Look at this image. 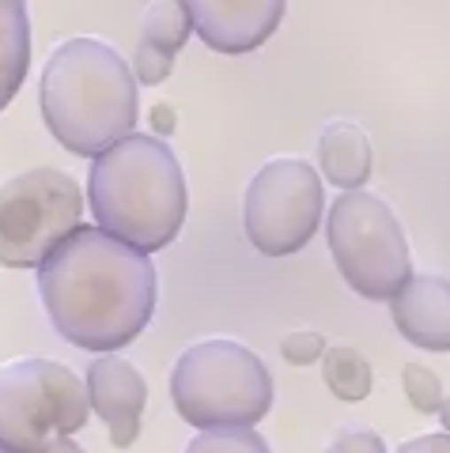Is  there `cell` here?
Masks as SVG:
<instances>
[{
  "label": "cell",
  "mask_w": 450,
  "mask_h": 453,
  "mask_svg": "<svg viewBox=\"0 0 450 453\" xmlns=\"http://www.w3.org/2000/svg\"><path fill=\"white\" fill-rule=\"evenodd\" d=\"M398 453H450V431H439V434H420V438H409Z\"/></svg>",
  "instance_id": "cell-21"
},
{
  "label": "cell",
  "mask_w": 450,
  "mask_h": 453,
  "mask_svg": "<svg viewBox=\"0 0 450 453\" xmlns=\"http://www.w3.org/2000/svg\"><path fill=\"white\" fill-rule=\"evenodd\" d=\"M326 453H386V442H383V434L371 427H348L341 434H333Z\"/></svg>",
  "instance_id": "cell-20"
},
{
  "label": "cell",
  "mask_w": 450,
  "mask_h": 453,
  "mask_svg": "<svg viewBox=\"0 0 450 453\" xmlns=\"http://www.w3.org/2000/svg\"><path fill=\"white\" fill-rule=\"evenodd\" d=\"M31 65V23L27 0H0V113L12 106Z\"/></svg>",
  "instance_id": "cell-13"
},
{
  "label": "cell",
  "mask_w": 450,
  "mask_h": 453,
  "mask_svg": "<svg viewBox=\"0 0 450 453\" xmlns=\"http://www.w3.org/2000/svg\"><path fill=\"white\" fill-rule=\"evenodd\" d=\"M193 35V16L186 0H151L140 23V42H151L167 53H178Z\"/></svg>",
  "instance_id": "cell-15"
},
{
  "label": "cell",
  "mask_w": 450,
  "mask_h": 453,
  "mask_svg": "<svg viewBox=\"0 0 450 453\" xmlns=\"http://www.w3.org/2000/svg\"><path fill=\"white\" fill-rule=\"evenodd\" d=\"M175 68V53H167L159 46H151V42H140L136 53H133V76L136 83H144V88H156L171 76Z\"/></svg>",
  "instance_id": "cell-18"
},
{
  "label": "cell",
  "mask_w": 450,
  "mask_h": 453,
  "mask_svg": "<svg viewBox=\"0 0 450 453\" xmlns=\"http://www.w3.org/2000/svg\"><path fill=\"white\" fill-rule=\"evenodd\" d=\"M439 419H443V427L450 431V396H443V408H439Z\"/></svg>",
  "instance_id": "cell-24"
},
{
  "label": "cell",
  "mask_w": 450,
  "mask_h": 453,
  "mask_svg": "<svg viewBox=\"0 0 450 453\" xmlns=\"http://www.w3.org/2000/svg\"><path fill=\"white\" fill-rule=\"evenodd\" d=\"M371 140L356 121H330L318 136V170L337 189H360L371 178Z\"/></svg>",
  "instance_id": "cell-12"
},
{
  "label": "cell",
  "mask_w": 450,
  "mask_h": 453,
  "mask_svg": "<svg viewBox=\"0 0 450 453\" xmlns=\"http://www.w3.org/2000/svg\"><path fill=\"white\" fill-rule=\"evenodd\" d=\"M95 223L140 253L171 246L186 223V174L163 136L129 133L95 155L88 178Z\"/></svg>",
  "instance_id": "cell-3"
},
{
  "label": "cell",
  "mask_w": 450,
  "mask_h": 453,
  "mask_svg": "<svg viewBox=\"0 0 450 453\" xmlns=\"http://www.w3.org/2000/svg\"><path fill=\"white\" fill-rule=\"evenodd\" d=\"M326 238L337 273L363 299L390 303L413 273V253L393 208L375 193L345 189L330 208Z\"/></svg>",
  "instance_id": "cell-6"
},
{
  "label": "cell",
  "mask_w": 450,
  "mask_h": 453,
  "mask_svg": "<svg viewBox=\"0 0 450 453\" xmlns=\"http://www.w3.org/2000/svg\"><path fill=\"white\" fill-rule=\"evenodd\" d=\"M326 208L318 166L299 155L269 159L246 186L243 226L250 246L265 257H291L314 238Z\"/></svg>",
  "instance_id": "cell-8"
},
{
  "label": "cell",
  "mask_w": 450,
  "mask_h": 453,
  "mask_svg": "<svg viewBox=\"0 0 450 453\" xmlns=\"http://www.w3.org/2000/svg\"><path fill=\"white\" fill-rule=\"evenodd\" d=\"M156 265L103 226H76L38 265L42 306L73 348L118 351L148 329L156 314Z\"/></svg>",
  "instance_id": "cell-1"
},
{
  "label": "cell",
  "mask_w": 450,
  "mask_h": 453,
  "mask_svg": "<svg viewBox=\"0 0 450 453\" xmlns=\"http://www.w3.org/2000/svg\"><path fill=\"white\" fill-rule=\"evenodd\" d=\"M186 453H269L254 427H208L186 446Z\"/></svg>",
  "instance_id": "cell-16"
},
{
  "label": "cell",
  "mask_w": 450,
  "mask_h": 453,
  "mask_svg": "<svg viewBox=\"0 0 450 453\" xmlns=\"http://www.w3.org/2000/svg\"><path fill=\"white\" fill-rule=\"evenodd\" d=\"M280 356H284L291 366H311L326 356V340H322V333H314V329L288 333L280 340Z\"/></svg>",
  "instance_id": "cell-19"
},
{
  "label": "cell",
  "mask_w": 450,
  "mask_h": 453,
  "mask_svg": "<svg viewBox=\"0 0 450 453\" xmlns=\"http://www.w3.org/2000/svg\"><path fill=\"white\" fill-rule=\"evenodd\" d=\"M136 88L129 61L114 46L98 38H68L42 68V121L65 151L95 159L136 133Z\"/></svg>",
  "instance_id": "cell-2"
},
{
  "label": "cell",
  "mask_w": 450,
  "mask_h": 453,
  "mask_svg": "<svg viewBox=\"0 0 450 453\" xmlns=\"http://www.w3.org/2000/svg\"><path fill=\"white\" fill-rule=\"evenodd\" d=\"M401 386H405V396H409V404L416 408L420 416H435L443 408V381H439V374H435L431 366L405 363Z\"/></svg>",
  "instance_id": "cell-17"
},
{
  "label": "cell",
  "mask_w": 450,
  "mask_h": 453,
  "mask_svg": "<svg viewBox=\"0 0 450 453\" xmlns=\"http://www.w3.org/2000/svg\"><path fill=\"white\" fill-rule=\"evenodd\" d=\"M171 401L197 431L258 427L273 408V378L238 340H197L171 366Z\"/></svg>",
  "instance_id": "cell-4"
},
{
  "label": "cell",
  "mask_w": 450,
  "mask_h": 453,
  "mask_svg": "<svg viewBox=\"0 0 450 453\" xmlns=\"http://www.w3.org/2000/svg\"><path fill=\"white\" fill-rule=\"evenodd\" d=\"M193 16V35L216 53H254L265 46L280 19H284L288 0H186Z\"/></svg>",
  "instance_id": "cell-9"
},
{
  "label": "cell",
  "mask_w": 450,
  "mask_h": 453,
  "mask_svg": "<svg viewBox=\"0 0 450 453\" xmlns=\"http://www.w3.org/2000/svg\"><path fill=\"white\" fill-rule=\"evenodd\" d=\"M83 193L53 166L23 170L0 186V265L38 268L80 226Z\"/></svg>",
  "instance_id": "cell-7"
},
{
  "label": "cell",
  "mask_w": 450,
  "mask_h": 453,
  "mask_svg": "<svg viewBox=\"0 0 450 453\" xmlns=\"http://www.w3.org/2000/svg\"><path fill=\"white\" fill-rule=\"evenodd\" d=\"M46 453H83V446L73 442V438H61V442H58V446H50Z\"/></svg>",
  "instance_id": "cell-23"
},
{
  "label": "cell",
  "mask_w": 450,
  "mask_h": 453,
  "mask_svg": "<svg viewBox=\"0 0 450 453\" xmlns=\"http://www.w3.org/2000/svg\"><path fill=\"white\" fill-rule=\"evenodd\" d=\"M83 381H88L91 412L106 423L114 449H129L140 438V416H144L148 404L144 374L129 359H121L118 351H103V356L91 359Z\"/></svg>",
  "instance_id": "cell-10"
},
{
  "label": "cell",
  "mask_w": 450,
  "mask_h": 453,
  "mask_svg": "<svg viewBox=\"0 0 450 453\" xmlns=\"http://www.w3.org/2000/svg\"><path fill=\"white\" fill-rule=\"evenodd\" d=\"M0 453H4V449H0Z\"/></svg>",
  "instance_id": "cell-25"
},
{
  "label": "cell",
  "mask_w": 450,
  "mask_h": 453,
  "mask_svg": "<svg viewBox=\"0 0 450 453\" xmlns=\"http://www.w3.org/2000/svg\"><path fill=\"white\" fill-rule=\"evenodd\" d=\"M175 106H167V103H156V106H151V133H156V136H171L175 133Z\"/></svg>",
  "instance_id": "cell-22"
},
{
  "label": "cell",
  "mask_w": 450,
  "mask_h": 453,
  "mask_svg": "<svg viewBox=\"0 0 450 453\" xmlns=\"http://www.w3.org/2000/svg\"><path fill=\"white\" fill-rule=\"evenodd\" d=\"M398 333L420 351H450V280L413 276L390 299Z\"/></svg>",
  "instance_id": "cell-11"
},
{
  "label": "cell",
  "mask_w": 450,
  "mask_h": 453,
  "mask_svg": "<svg viewBox=\"0 0 450 453\" xmlns=\"http://www.w3.org/2000/svg\"><path fill=\"white\" fill-rule=\"evenodd\" d=\"M91 416L88 381L58 359H16L0 366V449L46 453L83 431Z\"/></svg>",
  "instance_id": "cell-5"
},
{
  "label": "cell",
  "mask_w": 450,
  "mask_h": 453,
  "mask_svg": "<svg viewBox=\"0 0 450 453\" xmlns=\"http://www.w3.org/2000/svg\"><path fill=\"white\" fill-rule=\"evenodd\" d=\"M322 378H326V386H330V393L337 396V401H348V404L363 401L375 386L371 363L363 359L353 344L326 348V356H322Z\"/></svg>",
  "instance_id": "cell-14"
}]
</instances>
